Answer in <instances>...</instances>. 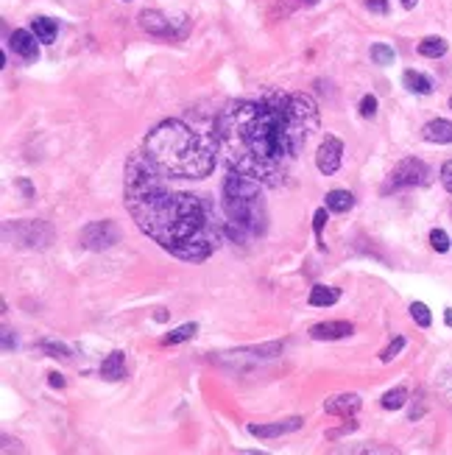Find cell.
Here are the masks:
<instances>
[{"instance_id":"cell-28","label":"cell","mask_w":452,"mask_h":455,"mask_svg":"<svg viewBox=\"0 0 452 455\" xmlns=\"http://www.w3.org/2000/svg\"><path fill=\"white\" fill-rule=\"evenodd\" d=\"M430 246H433V249L438 252V255H444V252H449V235L444 232V229H433L430 232Z\"/></svg>"},{"instance_id":"cell-6","label":"cell","mask_w":452,"mask_h":455,"mask_svg":"<svg viewBox=\"0 0 452 455\" xmlns=\"http://www.w3.org/2000/svg\"><path fill=\"white\" fill-rule=\"evenodd\" d=\"M427 182H430V168H427L422 159L407 156V159H402V162L394 165V171H391L388 179L383 182L380 193L388 196V193L407 190V187H422V185H427Z\"/></svg>"},{"instance_id":"cell-27","label":"cell","mask_w":452,"mask_h":455,"mask_svg":"<svg viewBox=\"0 0 452 455\" xmlns=\"http://www.w3.org/2000/svg\"><path fill=\"white\" fill-rule=\"evenodd\" d=\"M326 204L324 207H318L316 210V215H313V232H316V243H318V249H324V237H321V232H324V224H326Z\"/></svg>"},{"instance_id":"cell-30","label":"cell","mask_w":452,"mask_h":455,"mask_svg":"<svg viewBox=\"0 0 452 455\" xmlns=\"http://www.w3.org/2000/svg\"><path fill=\"white\" fill-rule=\"evenodd\" d=\"M438 391L444 394V399L452 405V369L441 371V377H438Z\"/></svg>"},{"instance_id":"cell-16","label":"cell","mask_w":452,"mask_h":455,"mask_svg":"<svg viewBox=\"0 0 452 455\" xmlns=\"http://www.w3.org/2000/svg\"><path fill=\"white\" fill-rule=\"evenodd\" d=\"M123 375H126V352L115 349V352L106 355L104 363H101V377H104V380H120Z\"/></svg>"},{"instance_id":"cell-35","label":"cell","mask_w":452,"mask_h":455,"mask_svg":"<svg viewBox=\"0 0 452 455\" xmlns=\"http://www.w3.org/2000/svg\"><path fill=\"white\" fill-rule=\"evenodd\" d=\"M366 9L374 14H388V0H366Z\"/></svg>"},{"instance_id":"cell-34","label":"cell","mask_w":452,"mask_h":455,"mask_svg":"<svg viewBox=\"0 0 452 455\" xmlns=\"http://www.w3.org/2000/svg\"><path fill=\"white\" fill-rule=\"evenodd\" d=\"M441 185L447 193H452V159L441 165Z\"/></svg>"},{"instance_id":"cell-29","label":"cell","mask_w":452,"mask_h":455,"mask_svg":"<svg viewBox=\"0 0 452 455\" xmlns=\"http://www.w3.org/2000/svg\"><path fill=\"white\" fill-rule=\"evenodd\" d=\"M405 344H407V341H405L402 336H396V338H394V341H391V344H388V347L380 352V360H383V363H391V360H394V358H396L402 349H405Z\"/></svg>"},{"instance_id":"cell-9","label":"cell","mask_w":452,"mask_h":455,"mask_svg":"<svg viewBox=\"0 0 452 455\" xmlns=\"http://www.w3.org/2000/svg\"><path fill=\"white\" fill-rule=\"evenodd\" d=\"M341 156H344V143L338 137H324L318 151H316V168L324 174V176H333L338 174L341 168Z\"/></svg>"},{"instance_id":"cell-33","label":"cell","mask_w":452,"mask_h":455,"mask_svg":"<svg viewBox=\"0 0 452 455\" xmlns=\"http://www.w3.org/2000/svg\"><path fill=\"white\" fill-rule=\"evenodd\" d=\"M279 3H282V14H287V12L302 9V6H316L318 0H279Z\"/></svg>"},{"instance_id":"cell-10","label":"cell","mask_w":452,"mask_h":455,"mask_svg":"<svg viewBox=\"0 0 452 455\" xmlns=\"http://www.w3.org/2000/svg\"><path fill=\"white\" fill-rule=\"evenodd\" d=\"M355 333V324L344 321V318H333V321H321L310 327V338L313 341H344Z\"/></svg>"},{"instance_id":"cell-26","label":"cell","mask_w":452,"mask_h":455,"mask_svg":"<svg viewBox=\"0 0 452 455\" xmlns=\"http://www.w3.org/2000/svg\"><path fill=\"white\" fill-rule=\"evenodd\" d=\"M410 318H414L419 327H430L433 324V316H430V307L425 305V302H414V305H410Z\"/></svg>"},{"instance_id":"cell-31","label":"cell","mask_w":452,"mask_h":455,"mask_svg":"<svg viewBox=\"0 0 452 455\" xmlns=\"http://www.w3.org/2000/svg\"><path fill=\"white\" fill-rule=\"evenodd\" d=\"M357 109H360L363 117H374V115H377V98H374V95H363Z\"/></svg>"},{"instance_id":"cell-21","label":"cell","mask_w":452,"mask_h":455,"mask_svg":"<svg viewBox=\"0 0 452 455\" xmlns=\"http://www.w3.org/2000/svg\"><path fill=\"white\" fill-rule=\"evenodd\" d=\"M447 39L444 36H425L422 43H419V54L422 56H427V59H438V56H444L447 54Z\"/></svg>"},{"instance_id":"cell-3","label":"cell","mask_w":452,"mask_h":455,"mask_svg":"<svg viewBox=\"0 0 452 455\" xmlns=\"http://www.w3.org/2000/svg\"><path fill=\"white\" fill-rule=\"evenodd\" d=\"M143 154L168 179H207L221 151L207 135L190 129L185 120L168 117L148 132Z\"/></svg>"},{"instance_id":"cell-41","label":"cell","mask_w":452,"mask_h":455,"mask_svg":"<svg viewBox=\"0 0 452 455\" xmlns=\"http://www.w3.org/2000/svg\"><path fill=\"white\" fill-rule=\"evenodd\" d=\"M449 109H452V98H449Z\"/></svg>"},{"instance_id":"cell-17","label":"cell","mask_w":452,"mask_h":455,"mask_svg":"<svg viewBox=\"0 0 452 455\" xmlns=\"http://www.w3.org/2000/svg\"><path fill=\"white\" fill-rule=\"evenodd\" d=\"M402 84L410 93H416V95H430L433 93V81L425 73H419V70H405L402 73Z\"/></svg>"},{"instance_id":"cell-22","label":"cell","mask_w":452,"mask_h":455,"mask_svg":"<svg viewBox=\"0 0 452 455\" xmlns=\"http://www.w3.org/2000/svg\"><path fill=\"white\" fill-rule=\"evenodd\" d=\"M39 349H43L48 358L62 360V363H67V360L73 358L70 347H64V344H62V341H56V338H43V341H39Z\"/></svg>"},{"instance_id":"cell-25","label":"cell","mask_w":452,"mask_h":455,"mask_svg":"<svg viewBox=\"0 0 452 455\" xmlns=\"http://www.w3.org/2000/svg\"><path fill=\"white\" fill-rule=\"evenodd\" d=\"M368 54H372V62L374 65H394V59H396V51L391 48V45H385V43H377V45H372V51H368Z\"/></svg>"},{"instance_id":"cell-8","label":"cell","mask_w":452,"mask_h":455,"mask_svg":"<svg viewBox=\"0 0 452 455\" xmlns=\"http://www.w3.org/2000/svg\"><path fill=\"white\" fill-rule=\"evenodd\" d=\"M117 240H120V226L109 218L93 221V224H87L84 229H81V246L90 249V252H106Z\"/></svg>"},{"instance_id":"cell-7","label":"cell","mask_w":452,"mask_h":455,"mask_svg":"<svg viewBox=\"0 0 452 455\" xmlns=\"http://www.w3.org/2000/svg\"><path fill=\"white\" fill-rule=\"evenodd\" d=\"M140 28L151 36H162V39H185L187 36V17H168L165 12H159V9H145L140 12L137 17Z\"/></svg>"},{"instance_id":"cell-12","label":"cell","mask_w":452,"mask_h":455,"mask_svg":"<svg viewBox=\"0 0 452 455\" xmlns=\"http://www.w3.org/2000/svg\"><path fill=\"white\" fill-rule=\"evenodd\" d=\"M39 39H36V34L34 31H28V28H14L12 34H9V48L17 54V56H23L25 62H34L36 56H39Z\"/></svg>"},{"instance_id":"cell-23","label":"cell","mask_w":452,"mask_h":455,"mask_svg":"<svg viewBox=\"0 0 452 455\" xmlns=\"http://www.w3.org/2000/svg\"><path fill=\"white\" fill-rule=\"evenodd\" d=\"M195 333H198V324H182V327H176L174 333H168L165 338H162V344L165 347H174V344H185V341H190V338H195Z\"/></svg>"},{"instance_id":"cell-2","label":"cell","mask_w":452,"mask_h":455,"mask_svg":"<svg viewBox=\"0 0 452 455\" xmlns=\"http://www.w3.org/2000/svg\"><path fill=\"white\" fill-rule=\"evenodd\" d=\"M126 210L154 243L187 263H204L221 246L224 224L204 196L174 190L168 176L140 151L126 162Z\"/></svg>"},{"instance_id":"cell-14","label":"cell","mask_w":452,"mask_h":455,"mask_svg":"<svg viewBox=\"0 0 452 455\" xmlns=\"http://www.w3.org/2000/svg\"><path fill=\"white\" fill-rule=\"evenodd\" d=\"M422 137H425L427 143H438V145L452 143V123H449V120H444V117H436V120L425 123Z\"/></svg>"},{"instance_id":"cell-39","label":"cell","mask_w":452,"mask_h":455,"mask_svg":"<svg viewBox=\"0 0 452 455\" xmlns=\"http://www.w3.org/2000/svg\"><path fill=\"white\" fill-rule=\"evenodd\" d=\"M444 321H447V327H452V307L444 313Z\"/></svg>"},{"instance_id":"cell-1","label":"cell","mask_w":452,"mask_h":455,"mask_svg":"<svg viewBox=\"0 0 452 455\" xmlns=\"http://www.w3.org/2000/svg\"><path fill=\"white\" fill-rule=\"evenodd\" d=\"M215 143L229 171L279 187L307 140L318 132V106L305 93L229 101L215 117Z\"/></svg>"},{"instance_id":"cell-11","label":"cell","mask_w":452,"mask_h":455,"mask_svg":"<svg viewBox=\"0 0 452 455\" xmlns=\"http://www.w3.org/2000/svg\"><path fill=\"white\" fill-rule=\"evenodd\" d=\"M305 425L302 417H287V419H279V422H268V425H249V436L254 439H276V436H287V433H296L299 428Z\"/></svg>"},{"instance_id":"cell-15","label":"cell","mask_w":452,"mask_h":455,"mask_svg":"<svg viewBox=\"0 0 452 455\" xmlns=\"http://www.w3.org/2000/svg\"><path fill=\"white\" fill-rule=\"evenodd\" d=\"M338 299H341L338 288H333V285H313L310 296H307V305L310 307H333Z\"/></svg>"},{"instance_id":"cell-38","label":"cell","mask_w":452,"mask_h":455,"mask_svg":"<svg viewBox=\"0 0 452 455\" xmlns=\"http://www.w3.org/2000/svg\"><path fill=\"white\" fill-rule=\"evenodd\" d=\"M416 3H419V0H402V6H405V9H416Z\"/></svg>"},{"instance_id":"cell-4","label":"cell","mask_w":452,"mask_h":455,"mask_svg":"<svg viewBox=\"0 0 452 455\" xmlns=\"http://www.w3.org/2000/svg\"><path fill=\"white\" fill-rule=\"evenodd\" d=\"M221 210L226 215L224 235L235 243H249L268 232V207L257 179L229 171L221 185Z\"/></svg>"},{"instance_id":"cell-37","label":"cell","mask_w":452,"mask_h":455,"mask_svg":"<svg viewBox=\"0 0 452 455\" xmlns=\"http://www.w3.org/2000/svg\"><path fill=\"white\" fill-rule=\"evenodd\" d=\"M48 383H51V388H64V377L59 375V371H53V375H48Z\"/></svg>"},{"instance_id":"cell-36","label":"cell","mask_w":452,"mask_h":455,"mask_svg":"<svg viewBox=\"0 0 452 455\" xmlns=\"http://www.w3.org/2000/svg\"><path fill=\"white\" fill-rule=\"evenodd\" d=\"M17 347V336H14V329L3 327V352H12Z\"/></svg>"},{"instance_id":"cell-40","label":"cell","mask_w":452,"mask_h":455,"mask_svg":"<svg viewBox=\"0 0 452 455\" xmlns=\"http://www.w3.org/2000/svg\"><path fill=\"white\" fill-rule=\"evenodd\" d=\"M20 187H23V190H25V196L31 198V185H28V182H20Z\"/></svg>"},{"instance_id":"cell-24","label":"cell","mask_w":452,"mask_h":455,"mask_svg":"<svg viewBox=\"0 0 452 455\" xmlns=\"http://www.w3.org/2000/svg\"><path fill=\"white\" fill-rule=\"evenodd\" d=\"M405 402H407V388H405V386H396V388L385 391L383 399H380V405H383L385 410H399Z\"/></svg>"},{"instance_id":"cell-20","label":"cell","mask_w":452,"mask_h":455,"mask_svg":"<svg viewBox=\"0 0 452 455\" xmlns=\"http://www.w3.org/2000/svg\"><path fill=\"white\" fill-rule=\"evenodd\" d=\"M31 31L36 34L39 43H45V45H51L53 39H56V23L48 20V17H34L31 20Z\"/></svg>"},{"instance_id":"cell-5","label":"cell","mask_w":452,"mask_h":455,"mask_svg":"<svg viewBox=\"0 0 452 455\" xmlns=\"http://www.w3.org/2000/svg\"><path fill=\"white\" fill-rule=\"evenodd\" d=\"M3 240L17 249H45L53 240V226L45 221H6Z\"/></svg>"},{"instance_id":"cell-19","label":"cell","mask_w":452,"mask_h":455,"mask_svg":"<svg viewBox=\"0 0 452 455\" xmlns=\"http://www.w3.org/2000/svg\"><path fill=\"white\" fill-rule=\"evenodd\" d=\"M282 349H285L282 341H271V344H263V347H243L235 355H240V358H276V355H282Z\"/></svg>"},{"instance_id":"cell-18","label":"cell","mask_w":452,"mask_h":455,"mask_svg":"<svg viewBox=\"0 0 452 455\" xmlns=\"http://www.w3.org/2000/svg\"><path fill=\"white\" fill-rule=\"evenodd\" d=\"M324 198H326L324 204H326V210H330V213H349L355 207V196L349 190H330Z\"/></svg>"},{"instance_id":"cell-32","label":"cell","mask_w":452,"mask_h":455,"mask_svg":"<svg viewBox=\"0 0 452 455\" xmlns=\"http://www.w3.org/2000/svg\"><path fill=\"white\" fill-rule=\"evenodd\" d=\"M355 430H357V422L349 419V422L341 425L338 430H330V433H326V439H330V441H338V439H344V436H349V433H355Z\"/></svg>"},{"instance_id":"cell-13","label":"cell","mask_w":452,"mask_h":455,"mask_svg":"<svg viewBox=\"0 0 452 455\" xmlns=\"http://www.w3.org/2000/svg\"><path fill=\"white\" fill-rule=\"evenodd\" d=\"M360 405H363V399L357 394H338V397L324 402V410L333 413V417H346L349 419V417H355V413L360 410Z\"/></svg>"}]
</instances>
